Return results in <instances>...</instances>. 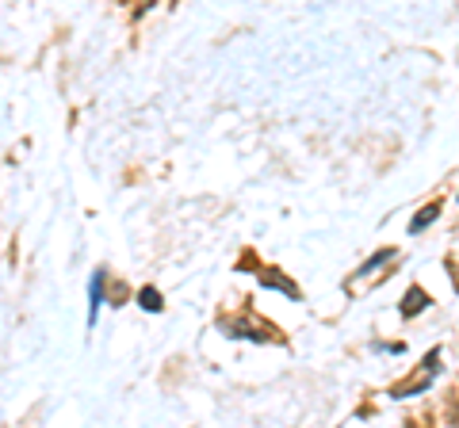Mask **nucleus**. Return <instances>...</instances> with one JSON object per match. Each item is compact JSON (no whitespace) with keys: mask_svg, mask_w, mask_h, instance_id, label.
<instances>
[{"mask_svg":"<svg viewBox=\"0 0 459 428\" xmlns=\"http://www.w3.org/2000/svg\"><path fill=\"white\" fill-rule=\"evenodd\" d=\"M391 256H394V249H383V253H376V256H371V261L360 268V276H371V272H376L379 264H386V261H391Z\"/></svg>","mask_w":459,"mask_h":428,"instance_id":"2","label":"nucleus"},{"mask_svg":"<svg viewBox=\"0 0 459 428\" xmlns=\"http://www.w3.org/2000/svg\"><path fill=\"white\" fill-rule=\"evenodd\" d=\"M142 306H146L150 313H157V310H161V298H157V291H153V287H146V291H142Z\"/></svg>","mask_w":459,"mask_h":428,"instance_id":"4","label":"nucleus"},{"mask_svg":"<svg viewBox=\"0 0 459 428\" xmlns=\"http://www.w3.org/2000/svg\"><path fill=\"white\" fill-rule=\"evenodd\" d=\"M455 421H459V417H455Z\"/></svg>","mask_w":459,"mask_h":428,"instance_id":"5","label":"nucleus"},{"mask_svg":"<svg viewBox=\"0 0 459 428\" xmlns=\"http://www.w3.org/2000/svg\"><path fill=\"white\" fill-rule=\"evenodd\" d=\"M437 214H440V207H437V203H433V207H425V214H421V218H413V222H410V230H413V234H421L425 226L437 218Z\"/></svg>","mask_w":459,"mask_h":428,"instance_id":"3","label":"nucleus"},{"mask_svg":"<svg viewBox=\"0 0 459 428\" xmlns=\"http://www.w3.org/2000/svg\"><path fill=\"white\" fill-rule=\"evenodd\" d=\"M100 287H104V272H96V276H92V283H89V298H92V306H89V321H96L100 303H104V295H100Z\"/></svg>","mask_w":459,"mask_h":428,"instance_id":"1","label":"nucleus"}]
</instances>
